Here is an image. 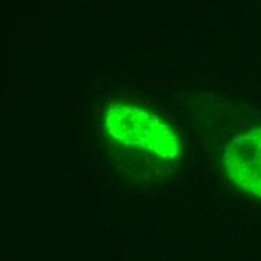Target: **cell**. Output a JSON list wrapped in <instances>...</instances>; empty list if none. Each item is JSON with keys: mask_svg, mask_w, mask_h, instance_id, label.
I'll return each instance as SVG.
<instances>
[{"mask_svg": "<svg viewBox=\"0 0 261 261\" xmlns=\"http://www.w3.org/2000/svg\"><path fill=\"white\" fill-rule=\"evenodd\" d=\"M105 128L116 141L161 158H176L180 150L174 130L158 116L135 105H110L105 111Z\"/></svg>", "mask_w": 261, "mask_h": 261, "instance_id": "1", "label": "cell"}, {"mask_svg": "<svg viewBox=\"0 0 261 261\" xmlns=\"http://www.w3.org/2000/svg\"><path fill=\"white\" fill-rule=\"evenodd\" d=\"M224 164L239 188L261 198V128L236 135L225 146Z\"/></svg>", "mask_w": 261, "mask_h": 261, "instance_id": "2", "label": "cell"}]
</instances>
